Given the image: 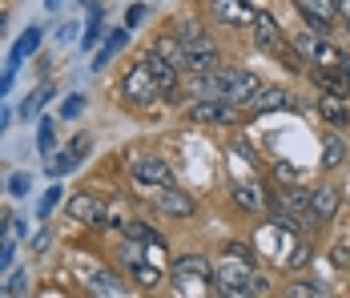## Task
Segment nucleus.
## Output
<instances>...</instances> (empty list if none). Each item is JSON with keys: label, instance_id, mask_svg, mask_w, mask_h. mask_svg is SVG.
<instances>
[{"label": "nucleus", "instance_id": "obj_27", "mask_svg": "<svg viewBox=\"0 0 350 298\" xmlns=\"http://www.w3.org/2000/svg\"><path fill=\"white\" fill-rule=\"evenodd\" d=\"M36 145H40V153H53V145H57V125L49 117L36 125Z\"/></svg>", "mask_w": 350, "mask_h": 298}, {"label": "nucleus", "instance_id": "obj_29", "mask_svg": "<svg viewBox=\"0 0 350 298\" xmlns=\"http://www.w3.org/2000/svg\"><path fill=\"white\" fill-rule=\"evenodd\" d=\"M153 53H157V57H165L170 65L181 69V40H157V45H153Z\"/></svg>", "mask_w": 350, "mask_h": 298}, {"label": "nucleus", "instance_id": "obj_12", "mask_svg": "<svg viewBox=\"0 0 350 298\" xmlns=\"http://www.w3.org/2000/svg\"><path fill=\"white\" fill-rule=\"evenodd\" d=\"M310 81L318 85V93L350 101V77L342 73V69H314V73H310Z\"/></svg>", "mask_w": 350, "mask_h": 298}, {"label": "nucleus", "instance_id": "obj_16", "mask_svg": "<svg viewBox=\"0 0 350 298\" xmlns=\"http://www.w3.org/2000/svg\"><path fill=\"white\" fill-rule=\"evenodd\" d=\"M145 65H149V73H153V81H157L161 93H177V65H170V61L157 57V53H149Z\"/></svg>", "mask_w": 350, "mask_h": 298}, {"label": "nucleus", "instance_id": "obj_42", "mask_svg": "<svg viewBox=\"0 0 350 298\" xmlns=\"http://www.w3.org/2000/svg\"><path fill=\"white\" fill-rule=\"evenodd\" d=\"M274 177H278L282 186H286V182H294L298 173H294V169H290V166H278V169H274Z\"/></svg>", "mask_w": 350, "mask_h": 298}, {"label": "nucleus", "instance_id": "obj_8", "mask_svg": "<svg viewBox=\"0 0 350 298\" xmlns=\"http://www.w3.org/2000/svg\"><path fill=\"white\" fill-rule=\"evenodd\" d=\"M153 206H157L165 218H189V214L198 210V201L189 198L185 190H177V186H165V190H157V194H153Z\"/></svg>", "mask_w": 350, "mask_h": 298}, {"label": "nucleus", "instance_id": "obj_14", "mask_svg": "<svg viewBox=\"0 0 350 298\" xmlns=\"http://www.w3.org/2000/svg\"><path fill=\"white\" fill-rule=\"evenodd\" d=\"M270 206L274 210H286V214H298L302 222H310V190H282V194H274L270 198Z\"/></svg>", "mask_w": 350, "mask_h": 298}, {"label": "nucleus", "instance_id": "obj_10", "mask_svg": "<svg viewBox=\"0 0 350 298\" xmlns=\"http://www.w3.org/2000/svg\"><path fill=\"white\" fill-rule=\"evenodd\" d=\"M210 8H213V16H217L221 25H234V29H250L254 16H258L245 0H210Z\"/></svg>", "mask_w": 350, "mask_h": 298}, {"label": "nucleus", "instance_id": "obj_33", "mask_svg": "<svg viewBox=\"0 0 350 298\" xmlns=\"http://www.w3.org/2000/svg\"><path fill=\"white\" fill-rule=\"evenodd\" d=\"M226 254H234V258L245 262V266H258V254H254L250 246H242V242H230V246H226Z\"/></svg>", "mask_w": 350, "mask_h": 298}, {"label": "nucleus", "instance_id": "obj_39", "mask_svg": "<svg viewBox=\"0 0 350 298\" xmlns=\"http://www.w3.org/2000/svg\"><path fill=\"white\" fill-rule=\"evenodd\" d=\"M25 286H29V274H25V270H16V274L8 278V295H25Z\"/></svg>", "mask_w": 350, "mask_h": 298}, {"label": "nucleus", "instance_id": "obj_41", "mask_svg": "<svg viewBox=\"0 0 350 298\" xmlns=\"http://www.w3.org/2000/svg\"><path fill=\"white\" fill-rule=\"evenodd\" d=\"M12 77H16V73H12V69H4V73H0V97H4V93H8V89H12Z\"/></svg>", "mask_w": 350, "mask_h": 298}, {"label": "nucleus", "instance_id": "obj_44", "mask_svg": "<svg viewBox=\"0 0 350 298\" xmlns=\"http://www.w3.org/2000/svg\"><path fill=\"white\" fill-rule=\"evenodd\" d=\"M141 16H145V8H129V21H125V25L133 29V25H141Z\"/></svg>", "mask_w": 350, "mask_h": 298}, {"label": "nucleus", "instance_id": "obj_23", "mask_svg": "<svg viewBox=\"0 0 350 298\" xmlns=\"http://www.w3.org/2000/svg\"><path fill=\"white\" fill-rule=\"evenodd\" d=\"M49 97H53V85H44V89L29 93V97H25V105H21V117H25V121H29V117H36V113L44 109V101H49Z\"/></svg>", "mask_w": 350, "mask_h": 298}, {"label": "nucleus", "instance_id": "obj_37", "mask_svg": "<svg viewBox=\"0 0 350 298\" xmlns=\"http://www.w3.org/2000/svg\"><path fill=\"white\" fill-rule=\"evenodd\" d=\"M330 262L338 266V270H347V266H350V246H347V242H338V246L330 250Z\"/></svg>", "mask_w": 350, "mask_h": 298}, {"label": "nucleus", "instance_id": "obj_47", "mask_svg": "<svg viewBox=\"0 0 350 298\" xmlns=\"http://www.w3.org/2000/svg\"><path fill=\"white\" fill-rule=\"evenodd\" d=\"M81 4H85V8H93V4H97V0H81Z\"/></svg>", "mask_w": 350, "mask_h": 298}, {"label": "nucleus", "instance_id": "obj_24", "mask_svg": "<svg viewBox=\"0 0 350 298\" xmlns=\"http://www.w3.org/2000/svg\"><path fill=\"white\" fill-rule=\"evenodd\" d=\"M310 258H314V250H310V242H298L286 258H282V266L286 270H302V266H310Z\"/></svg>", "mask_w": 350, "mask_h": 298}, {"label": "nucleus", "instance_id": "obj_26", "mask_svg": "<svg viewBox=\"0 0 350 298\" xmlns=\"http://www.w3.org/2000/svg\"><path fill=\"white\" fill-rule=\"evenodd\" d=\"M69 169H77V158H72V149H61V153H53V162H49V177H65Z\"/></svg>", "mask_w": 350, "mask_h": 298}, {"label": "nucleus", "instance_id": "obj_17", "mask_svg": "<svg viewBox=\"0 0 350 298\" xmlns=\"http://www.w3.org/2000/svg\"><path fill=\"white\" fill-rule=\"evenodd\" d=\"M36 49H40V29H29V33L12 45V53H8V69L16 73V69H21V61H25V57H33Z\"/></svg>", "mask_w": 350, "mask_h": 298}, {"label": "nucleus", "instance_id": "obj_28", "mask_svg": "<svg viewBox=\"0 0 350 298\" xmlns=\"http://www.w3.org/2000/svg\"><path fill=\"white\" fill-rule=\"evenodd\" d=\"M286 298H330V295H326V286H318V282H294V286L286 290Z\"/></svg>", "mask_w": 350, "mask_h": 298}, {"label": "nucleus", "instance_id": "obj_2", "mask_svg": "<svg viewBox=\"0 0 350 298\" xmlns=\"http://www.w3.org/2000/svg\"><path fill=\"white\" fill-rule=\"evenodd\" d=\"M181 69L193 73V77H206V73H217L221 69V53L210 36H193V40H181Z\"/></svg>", "mask_w": 350, "mask_h": 298}, {"label": "nucleus", "instance_id": "obj_22", "mask_svg": "<svg viewBox=\"0 0 350 298\" xmlns=\"http://www.w3.org/2000/svg\"><path fill=\"white\" fill-rule=\"evenodd\" d=\"M125 40H129V33H125V29H121V33H113V36H109L105 45H101V53L93 57V69H105L109 61H113V57L121 53V45H125Z\"/></svg>", "mask_w": 350, "mask_h": 298}, {"label": "nucleus", "instance_id": "obj_38", "mask_svg": "<svg viewBox=\"0 0 350 298\" xmlns=\"http://www.w3.org/2000/svg\"><path fill=\"white\" fill-rule=\"evenodd\" d=\"M8 190H12L16 198H25V190H29V173H12V177H8Z\"/></svg>", "mask_w": 350, "mask_h": 298}, {"label": "nucleus", "instance_id": "obj_35", "mask_svg": "<svg viewBox=\"0 0 350 298\" xmlns=\"http://www.w3.org/2000/svg\"><path fill=\"white\" fill-rule=\"evenodd\" d=\"M69 149H72V158H77V162H85V153L93 149V133H77V141H72Z\"/></svg>", "mask_w": 350, "mask_h": 298}, {"label": "nucleus", "instance_id": "obj_25", "mask_svg": "<svg viewBox=\"0 0 350 298\" xmlns=\"http://www.w3.org/2000/svg\"><path fill=\"white\" fill-rule=\"evenodd\" d=\"M125 238H129V242H137V246H153V242H161V234L149 230L145 222H129V226H125Z\"/></svg>", "mask_w": 350, "mask_h": 298}, {"label": "nucleus", "instance_id": "obj_21", "mask_svg": "<svg viewBox=\"0 0 350 298\" xmlns=\"http://www.w3.org/2000/svg\"><path fill=\"white\" fill-rule=\"evenodd\" d=\"M342 162H347L342 137H326V141H322V169H338Z\"/></svg>", "mask_w": 350, "mask_h": 298}, {"label": "nucleus", "instance_id": "obj_7", "mask_svg": "<svg viewBox=\"0 0 350 298\" xmlns=\"http://www.w3.org/2000/svg\"><path fill=\"white\" fill-rule=\"evenodd\" d=\"M105 198L101 194H93V190H85V194H72L69 198V218L72 222H85V226H101L105 222Z\"/></svg>", "mask_w": 350, "mask_h": 298}, {"label": "nucleus", "instance_id": "obj_6", "mask_svg": "<svg viewBox=\"0 0 350 298\" xmlns=\"http://www.w3.org/2000/svg\"><path fill=\"white\" fill-rule=\"evenodd\" d=\"M189 121H202V125H234L238 121V109L221 97H202L189 105Z\"/></svg>", "mask_w": 350, "mask_h": 298}, {"label": "nucleus", "instance_id": "obj_48", "mask_svg": "<svg viewBox=\"0 0 350 298\" xmlns=\"http://www.w3.org/2000/svg\"><path fill=\"white\" fill-rule=\"evenodd\" d=\"M0 29H4V12H0Z\"/></svg>", "mask_w": 350, "mask_h": 298}, {"label": "nucleus", "instance_id": "obj_13", "mask_svg": "<svg viewBox=\"0 0 350 298\" xmlns=\"http://www.w3.org/2000/svg\"><path fill=\"white\" fill-rule=\"evenodd\" d=\"M294 8H298L314 29H322V33L330 29V21H334V12H338V4H334V0H294Z\"/></svg>", "mask_w": 350, "mask_h": 298}, {"label": "nucleus", "instance_id": "obj_1", "mask_svg": "<svg viewBox=\"0 0 350 298\" xmlns=\"http://www.w3.org/2000/svg\"><path fill=\"white\" fill-rule=\"evenodd\" d=\"M170 278H174V290H177L181 298H198V295H206V290L213 286L210 258H202V254H185V258H177V262H174Z\"/></svg>", "mask_w": 350, "mask_h": 298}, {"label": "nucleus", "instance_id": "obj_40", "mask_svg": "<svg viewBox=\"0 0 350 298\" xmlns=\"http://www.w3.org/2000/svg\"><path fill=\"white\" fill-rule=\"evenodd\" d=\"M44 250H49V230H40L33 238V254H44Z\"/></svg>", "mask_w": 350, "mask_h": 298}, {"label": "nucleus", "instance_id": "obj_15", "mask_svg": "<svg viewBox=\"0 0 350 298\" xmlns=\"http://www.w3.org/2000/svg\"><path fill=\"white\" fill-rule=\"evenodd\" d=\"M230 198H234V206L245 210V214L266 210V194H262V186H254V182H238V186L230 190Z\"/></svg>", "mask_w": 350, "mask_h": 298}, {"label": "nucleus", "instance_id": "obj_18", "mask_svg": "<svg viewBox=\"0 0 350 298\" xmlns=\"http://www.w3.org/2000/svg\"><path fill=\"white\" fill-rule=\"evenodd\" d=\"M294 97L286 93V89H262L258 97H254V113H270V109H290Z\"/></svg>", "mask_w": 350, "mask_h": 298}, {"label": "nucleus", "instance_id": "obj_31", "mask_svg": "<svg viewBox=\"0 0 350 298\" xmlns=\"http://www.w3.org/2000/svg\"><path fill=\"white\" fill-rule=\"evenodd\" d=\"M262 295H270V278L266 274H250V282H245V298H262Z\"/></svg>", "mask_w": 350, "mask_h": 298}, {"label": "nucleus", "instance_id": "obj_20", "mask_svg": "<svg viewBox=\"0 0 350 298\" xmlns=\"http://www.w3.org/2000/svg\"><path fill=\"white\" fill-rule=\"evenodd\" d=\"M89 286H93L101 298H121V295H125V286H121L109 270H93V274H89Z\"/></svg>", "mask_w": 350, "mask_h": 298}, {"label": "nucleus", "instance_id": "obj_46", "mask_svg": "<svg viewBox=\"0 0 350 298\" xmlns=\"http://www.w3.org/2000/svg\"><path fill=\"white\" fill-rule=\"evenodd\" d=\"M44 8H49V12H57V8H61V0H44Z\"/></svg>", "mask_w": 350, "mask_h": 298}, {"label": "nucleus", "instance_id": "obj_36", "mask_svg": "<svg viewBox=\"0 0 350 298\" xmlns=\"http://www.w3.org/2000/svg\"><path fill=\"white\" fill-rule=\"evenodd\" d=\"M61 194H65V190H61V186H53V190H49L44 198H40V218H49V214L57 210V201H61Z\"/></svg>", "mask_w": 350, "mask_h": 298}, {"label": "nucleus", "instance_id": "obj_9", "mask_svg": "<svg viewBox=\"0 0 350 298\" xmlns=\"http://www.w3.org/2000/svg\"><path fill=\"white\" fill-rule=\"evenodd\" d=\"M250 274H254V266L245 262H226L217 274H213V286L221 290V295H245V282H250Z\"/></svg>", "mask_w": 350, "mask_h": 298}, {"label": "nucleus", "instance_id": "obj_30", "mask_svg": "<svg viewBox=\"0 0 350 298\" xmlns=\"http://www.w3.org/2000/svg\"><path fill=\"white\" fill-rule=\"evenodd\" d=\"M133 274H137V282H145V286H157V282H161V266L145 262V258L133 266Z\"/></svg>", "mask_w": 350, "mask_h": 298}, {"label": "nucleus", "instance_id": "obj_49", "mask_svg": "<svg viewBox=\"0 0 350 298\" xmlns=\"http://www.w3.org/2000/svg\"><path fill=\"white\" fill-rule=\"evenodd\" d=\"M347 25H350V21H347Z\"/></svg>", "mask_w": 350, "mask_h": 298}, {"label": "nucleus", "instance_id": "obj_4", "mask_svg": "<svg viewBox=\"0 0 350 298\" xmlns=\"http://www.w3.org/2000/svg\"><path fill=\"white\" fill-rule=\"evenodd\" d=\"M133 186L141 190H149V194H157V190H165V186H174V169L165 166L161 158H153V153H141L137 162H133Z\"/></svg>", "mask_w": 350, "mask_h": 298}, {"label": "nucleus", "instance_id": "obj_19", "mask_svg": "<svg viewBox=\"0 0 350 298\" xmlns=\"http://www.w3.org/2000/svg\"><path fill=\"white\" fill-rule=\"evenodd\" d=\"M318 113L330 121V125H347L350 121V109L342 97H318Z\"/></svg>", "mask_w": 350, "mask_h": 298}, {"label": "nucleus", "instance_id": "obj_34", "mask_svg": "<svg viewBox=\"0 0 350 298\" xmlns=\"http://www.w3.org/2000/svg\"><path fill=\"white\" fill-rule=\"evenodd\" d=\"M81 113H85V97H81V93H72V97L61 105V117H65V121H72V117H81Z\"/></svg>", "mask_w": 350, "mask_h": 298}, {"label": "nucleus", "instance_id": "obj_11", "mask_svg": "<svg viewBox=\"0 0 350 298\" xmlns=\"http://www.w3.org/2000/svg\"><path fill=\"white\" fill-rule=\"evenodd\" d=\"M338 201H342V194L334 190V186H318V190H310V222H330L334 214H338Z\"/></svg>", "mask_w": 350, "mask_h": 298}, {"label": "nucleus", "instance_id": "obj_5", "mask_svg": "<svg viewBox=\"0 0 350 298\" xmlns=\"http://www.w3.org/2000/svg\"><path fill=\"white\" fill-rule=\"evenodd\" d=\"M121 97L129 101V105H149L153 97H161V89H157V81H153V73H149L145 61L125 73V81H121Z\"/></svg>", "mask_w": 350, "mask_h": 298}, {"label": "nucleus", "instance_id": "obj_32", "mask_svg": "<svg viewBox=\"0 0 350 298\" xmlns=\"http://www.w3.org/2000/svg\"><path fill=\"white\" fill-rule=\"evenodd\" d=\"M97 40H101V12L89 16V29H85V36H81V49H93Z\"/></svg>", "mask_w": 350, "mask_h": 298}, {"label": "nucleus", "instance_id": "obj_43", "mask_svg": "<svg viewBox=\"0 0 350 298\" xmlns=\"http://www.w3.org/2000/svg\"><path fill=\"white\" fill-rule=\"evenodd\" d=\"M8 262H12V246H0V274L8 270Z\"/></svg>", "mask_w": 350, "mask_h": 298}, {"label": "nucleus", "instance_id": "obj_45", "mask_svg": "<svg viewBox=\"0 0 350 298\" xmlns=\"http://www.w3.org/2000/svg\"><path fill=\"white\" fill-rule=\"evenodd\" d=\"M334 4H338V12H342V16L350 21V0H334Z\"/></svg>", "mask_w": 350, "mask_h": 298}, {"label": "nucleus", "instance_id": "obj_3", "mask_svg": "<svg viewBox=\"0 0 350 298\" xmlns=\"http://www.w3.org/2000/svg\"><path fill=\"white\" fill-rule=\"evenodd\" d=\"M294 49H298L302 61H310V65H318V69H342L350 61V57H342L330 40H322L318 33H298L294 36Z\"/></svg>", "mask_w": 350, "mask_h": 298}]
</instances>
